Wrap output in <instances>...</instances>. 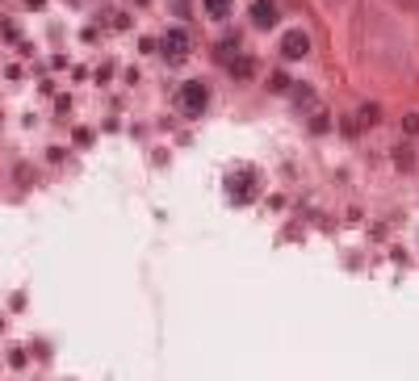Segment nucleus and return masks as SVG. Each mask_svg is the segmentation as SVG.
I'll list each match as a JSON object with an SVG mask.
<instances>
[{
	"mask_svg": "<svg viewBox=\"0 0 419 381\" xmlns=\"http://www.w3.org/2000/svg\"><path fill=\"white\" fill-rule=\"evenodd\" d=\"M227 67H231V76H235V80H248V76H256V63H252L248 55H235Z\"/></svg>",
	"mask_w": 419,
	"mask_h": 381,
	"instance_id": "6",
	"label": "nucleus"
},
{
	"mask_svg": "<svg viewBox=\"0 0 419 381\" xmlns=\"http://www.w3.org/2000/svg\"><path fill=\"white\" fill-rule=\"evenodd\" d=\"M256 193V172H239V176H231V197L235 201H248Z\"/></svg>",
	"mask_w": 419,
	"mask_h": 381,
	"instance_id": "5",
	"label": "nucleus"
},
{
	"mask_svg": "<svg viewBox=\"0 0 419 381\" xmlns=\"http://www.w3.org/2000/svg\"><path fill=\"white\" fill-rule=\"evenodd\" d=\"M206 101H210V92H206V84H201V80H189V84L180 88V109H185L189 117H197V113L206 109Z\"/></svg>",
	"mask_w": 419,
	"mask_h": 381,
	"instance_id": "2",
	"label": "nucleus"
},
{
	"mask_svg": "<svg viewBox=\"0 0 419 381\" xmlns=\"http://www.w3.org/2000/svg\"><path fill=\"white\" fill-rule=\"evenodd\" d=\"M403 130H407V134H419V113H407V117H403Z\"/></svg>",
	"mask_w": 419,
	"mask_h": 381,
	"instance_id": "9",
	"label": "nucleus"
},
{
	"mask_svg": "<svg viewBox=\"0 0 419 381\" xmlns=\"http://www.w3.org/2000/svg\"><path fill=\"white\" fill-rule=\"evenodd\" d=\"M252 25L256 29H273L277 25V4L273 0H252Z\"/></svg>",
	"mask_w": 419,
	"mask_h": 381,
	"instance_id": "4",
	"label": "nucleus"
},
{
	"mask_svg": "<svg viewBox=\"0 0 419 381\" xmlns=\"http://www.w3.org/2000/svg\"><path fill=\"white\" fill-rule=\"evenodd\" d=\"M306 50H311V38H306L302 29H290V34L281 38V55H285V59H306Z\"/></svg>",
	"mask_w": 419,
	"mask_h": 381,
	"instance_id": "3",
	"label": "nucleus"
},
{
	"mask_svg": "<svg viewBox=\"0 0 419 381\" xmlns=\"http://www.w3.org/2000/svg\"><path fill=\"white\" fill-rule=\"evenodd\" d=\"M269 88H273V92H285V88H290V80H285V76H281V71H277V76H273V80H269Z\"/></svg>",
	"mask_w": 419,
	"mask_h": 381,
	"instance_id": "10",
	"label": "nucleus"
},
{
	"mask_svg": "<svg viewBox=\"0 0 419 381\" xmlns=\"http://www.w3.org/2000/svg\"><path fill=\"white\" fill-rule=\"evenodd\" d=\"M206 13L214 21H222V17H231V0H206Z\"/></svg>",
	"mask_w": 419,
	"mask_h": 381,
	"instance_id": "7",
	"label": "nucleus"
},
{
	"mask_svg": "<svg viewBox=\"0 0 419 381\" xmlns=\"http://www.w3.org/2000/svg\"><path fill=\"white\" fill-rule=\"evenodd\" d=\"M189 29H180V25H172L168 34H164V42H159V50H164V59L168 63H185L189 59Z\"/></svg>",
	"mask_w": 419,
	"mask_h": 381,
	"instance_id": "1",
	"label": "nucleus"
},
{
	"mask_svg": "<svg viewBox=\"0 0 419 381\" xmlns=\"http://www.w3.org/2000/svg\"><path fill=\"white\" fill-rule=\"evenodd\" d=\"M378 117H382L378 105H365V109H361V126H378Z\"/></svg>",
	"mask_w": 419,
	"mask_h": 381,
	"instance_id": "8",
	"label": "nucleus"
},
{
	"mask_svg": "<svg viewBox=\"0 0 419 381\" xmlns=\"http://www.w3.org/2000/svg\"><path fill=\"white\" fill-rule=\"evenodd\" d=\"M298 101H302V105H311V101H315V92H311L306 84H298Z\"/></svg>",
	"mask_w": 419,
	"mask_h": 381,
	"instance_id": "11",
	"label": "nucleus"
}]
</instances>
